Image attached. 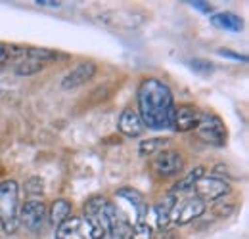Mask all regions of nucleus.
<instances>
[{
    "label": "nucleus",
    "mask_w": 249,
    "mask_h": 239,
    "mask_svg": "<svg viewBox=\"0 0 249 239\" xmlns=\"http://www.w3.org/2000/svg\"><path fill=\"white\" fill-rule=\"evenodd\" d=\"M138 115L150 130H171L173 113H175V98L171 88L154 77H148L140 83L138 92Z\"/></svg>",
    "instance_id": "obj_1"
},
{
    "label": "nucleus",
    "mask_w": 249,
    "mask_h": 239,
    "mask_svg": "<svg viewBox=\"0 0 249 239\" xmlns=\"http://www.w3.org/2000/svg\"><path fill=\"white\" fill-rule=\"evenodd\" d=\"M19 186L14 180L0 182V226L6 236L19 228Z\"/></svg>",
    "instance_id": "obj_2"
},
{
    "label": "nucleus",
    "mask_w": 249,
    "mask_h": 239,
    "mask_svg": "<svg viewBox=\"0 0 249 239\" xmlns=\"http://www.w3.org/2000/svg\"><path fill=\"white\" fill-rule=\"evenodd\" d=\"M106 230L100 220L89 216H69L56 228V239H104Z\"/></svg>",
    "instance_id": "obj_3"
},
{
    "label": "nucleus",
    "mask_w": 249,
    "mask_h": 239,
    "mask_svg": "<svg viewBox=\"0 0 249 239\" xmlns=\"http://www.w3.org/2000/svg\"><path fill=\"white\" fill-rule=\"evenodd\" d=\"M98 220L104 226L106 236H111L113 239H128V236H130V226L132 224H130L128 216L111 201H107L104 205Z\"/></svg>",
    "instance_id": "obj_4"
},
{
    "label": "nucleus",
    "mask_w": 249,
    "mask_h": 239,
    "mask_svg": "<svg viewBox=\"0 0 249 239\" xmlns=\"http://www.w3.org/2000/svg\"><path fill=\"white\" fill-rule=\"evenodd\" d=\"M58 56L60 54L56 50H48V48H25L23 56L16 63V73L21 77L40 73L50 61L58 60Z\"/></svg>",
    "instance_id": "obj_5"
},
{
    "label": "nucleus",
    "mask_w": 249,
    "mask_h": 239,
    "mask_svg": "<svg viewBox=\"0 0 249 239\" xmlns=\"http://www.w3.org/2000/svg\"><path fill=\"white\" fill-rule=\"evenodd\" d=\"M196 132H197L199 140H203L209 146H215V148L226 146L228 132H226L224 120L215 113H201L199 122L196 126Z\"/></svg>",
    "instance_id": "obj_6"
},
{
    "label": "nucleus",
    "mask_w": 249,
    "mask_h": 239,
    "mask_svg": "<svg viewBox=\"0 0 249 239\" xmlns=\"http://www.w3.org/2000/svg\"><path fill=\"white\" fill-rule=\"evenodd\" d=\"M19 226L29 230L31 234H40L48 224V207L42 199H27L19 205Z\"/></svg>",
    "instance_id": "obj_7"
},
{
    "label": "nucleus",
    "mask_w": 249,
    "mask_h": 239,
    "mask_svg": "<svg viewBox=\"0 0 249 239\" xmlns=\"http://www.w3.org/2000/svg\"><path fill=\"white\" fill-rule=\"evenodd\" d=\"M205 209H207V205L192 193L177 195V201L171 210V224H177V226L190 224L192 220H197L205 212Z\"/></svg>",
    "instance_id": "obj_8"
},
{
    "label": "nucleus",
    "mask_w": 249,
    "mask_h": 239,
    "mask_svg": "<svg viewBox=\"0 0 249 239\" xmlns=\"http://www.w3.org/2000/svg\"><path fill=\"white\" fill-rule=\"evenodd\" d=\"M228 193H230V184L224 178H217L213 174H203L192 189V195H196L203 203L217 201V199L228 195Z\"/></svg>",
    "instance_id": "obj_9"
},
{
    "label": "nucleus",
    "mask_w": 249,
    "mask_h": 239,
    "mask_svg": "<svg viewBox=\"0 0 249 239\" xmlns=\"http://www.w3.org/2000/svg\"><path fill=\"white\" fill-rule=\"evenodd\" d=\"M152 171L157 176H177L184 171V157L177 150H165L152 159Z\"/></svg>",
    "instance_id": "obj_10"
},
{
    "label": "nucleus",
    "mask_w": 249,
    "mask_h": 239,
    "mask_svg": "<svg viewBox=\"0 0 249 239\" xmlns=\"http://www.w3.org/2000/svg\"><path fill=\"white\" fill-rule=\"evenodd\" d=\"M201 117V111L192 105V103H180V105H175V113H173V124H171V130L175 132H190V130H196L197 122Z\"/></svg>",
    "instance_id": "obj_11"
},
{
    "label": "nucleus",
    "mask_w": 249,
    "mask_h": 239,
    "mask_svg": "<svg viewBox=\"0 0 249 239\" xmlns=\"http://www.w3.org/2000/svg\"><path fill=\"white\" fill-rule=\"evenodd\" d=\"M94 75H96V63L94 61H81L71 71L65 73V77L62 79V88L63 90L79 88L85 83H89Z\"/></svg>",
    "instance_id": "obj_12"
},
{
    "label": "nucleus",
    "mask_w": 249,
    "mask_h": 239,
    "mask_svg": "<svg viewBox=\"0 0 249 239\" xmlns=\"http://www.w3.org/2000/svg\"><path fill=\"white\" fill-rule=\"evenodd\" d=\"M117 128L126 138H140L144 134V130H146L144 122H142L140 115H138V111L132 109V107L123 109V113L119 117V122H117Z\"/></svg>",
    "instance_id": "obj_13"
},
{
    "label": "nucleus",
    "mask_w": 249,
    "mask_h": 239,
    "mask_svg": "<svg viewBox=\"0 0 249 239\" xmlns=\"http://www.w3.org/2000/svg\"><path fill=\"white\" fill-rule=\"evenodd\" d=\"M115 193H117V197L130 203V207L134 209V214H136V222H146L148 212H150V205H148L142 191H138L134 188H119Z\"/></svg>",
    "instance_id": "obj_14"
},
{
    "label": "nucleus",
    "mask_w": 249,
    "mask_h": 239,
    "mask_svg": "<svg viewBox=\"0 0 249 239\" xmlns=\"http://www.w3.org/2000/svg\"><path fill=\"white\" fill-rule=\"evenodd\" d=\"M211 23L222 31H230V33H240L244 29V19L232 12H217L211 16Z\"/></svg>",
    "instance_id": "obj_15"
},
{
    "label": "nucleus",
    "mask_w": 249,
    "mask_h": 239,
    "mask_svg": "<svg viewBox=\"0 0 249 239\" xmlns=\"http://www.w3.org/2000/svg\"><path fill=\"white\" fill-rule=\"evenodd\" d=\"M203 174H205V169H203V167H196V169H192L188 174H184L182 178L171 188L169 193H173V195H188V193H192L194 186L197 184V180L201 178Z\"/></svg>",
    "instance_id": "obj_16"
},
{
    "label": "nucleus",
    "mask_w": 249,
    "mask_h": 239,
    "mask_svg": "<svg viewBox=\"0 0 249 239\" xmlns=\"http://www.w3.org/2000/svg\"><path fill=\"white\" fill-rule=\"evenodd\" d=\"M175 201H177V195L167 193L159 203H156L154 212H156V224L159 230H167L169 228V224H171V210H173Z\"/></svg>",
    "instance_id": "obj_17"
},
{
    "label": "nucleus",
    "mask_w": 249,
    "mask_h": 239,
    "mask_svg": "<svg viewBox=\"0 0 249 239\" xmlns=\"http://www.w3.org/2000/svg\"><path fill=\"white\" fill-rule=\"evenodd\" d=\"M71 210H73V205L67 199H56L48 209V222H52L58 228L62 222H65L71 216Z\"/></svg>",
    "instance_id": "obj_18"
},
{
    "label": "nucleus",
    "mask_w": 249,
    "mask_h": 239,
    "mask_svg": "<svg viewBox=\"0 0 249 239\" xmlns=\"http://www.w3.org/2000/svg\"><path fill=\"white\" fill-rule=\"evenodd\" d=\"M169 144H171L169 138H148V140H142L138 144V153H140V157H152V155L169 150L167 148Z\"/></svg>",
    "instance_id": "obj_19"
},
{
    "label": "nucleus",
    "mask_w": 249,
    "mask_h": 239,
    "mask_svg": "<svg viewBox=\"0 0 249 239\" xmlns=\"http://www.w3.org/2000/svg\"><path fill=\"white\" fill-rule=\"evenodd\" d=\"M128 239H154V228L148 222H134L130 226Z\"/></svg>",
    "instance_id": "obj_20"
},
{
    "label": "nucleus",
    "mask_w": 249,
    "mask_h": 239,
    "mask_svg": "<svg viewBox=\"0 0 249 239\" xmlns=\"http://www.w3.org/2000/svg\"><path fill=\"white\" fill-rule=\"evenodd\" d=\"M190 65H192L194 71L203 73V75H209V73H213V69H215V65L207 60H192L190 61Z\"/></svg>",
    "instance_id": "obj_21"
},
{
    "label": "nucleus",
    "mask_w": 249,
    "mask_h": 239,
    "mask_svg": "<svg viewBox=\"0 0 249 239\" xmlns=\"http://www.w3.org/2000/svg\"><path fill=\"white\" fill-rule=\"evenodd\" d=\"M25 191L31 195V199H33V195H42V180L40 178H29L27 182H25Z\"/></svg>",
    "instance_id": "obj_22"
},
{
    "label": "nucleus",
    "mask_w": 249,
    "mask_h": 239,
    "mask_svg": "<svg viewBox=\"0 0 249 239\" xmlns=\"http://www.w3.org/2000/svg\"><path fill=\"white\" fill-rule=\"evenodd\" d=\"M218 56H222V58H232V60H240V61L248 60L246 56H242V54H234L232 50H226V48H220V50H218Z\"/></svg>",
    "instance_id": "obj_23"
},
{
    "label": "nucleus",
    "mask_w": 249,
    "mask_h": 239,
    "mask_svg": "<svg viewBox=\"0 0 249 239\" xmlns=\"http://www.w3.org/2000/svg\"><path fill=\"white\" fill-rule=\"evenodd\" d=\"M192 8H196V10H199V12H205V14H209L213 8H211V4L209 2H199V0H194V2H188Z\"/></svg>",
    "instance_id": "obj_24"
},
{
    "label": "nucleus",
    "mask_w": 249,
    "mask_h": 239,
    "mask_svg": "<svg viewBox=\"0 0 249 239\" xmlns=\"http://www.w3.org/2000/svg\"><path fill=\"white\" fill-rule=\"evenodd\" d=\"M38 6H46V8H60L62 2H52V0H36Z\"/></svg>",
    "instance_id": "obj_25"
},
{
    "label": "nucleus",
    "mask_w": 249,
    "mask_h": 239,
    "mask_svg": "<svg viewBox=\"0 0 249 239\" xmlns=\"http://www.w3.org/2000/svg\"><path fill=\"white\" fill-rule=\"evenodd\" d=\"M6 61H8V50H6L4 44H0V65L6 63Z\"/></svg>",
    "instance_id": "obj_26"
}]
</instances>
